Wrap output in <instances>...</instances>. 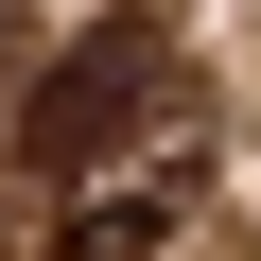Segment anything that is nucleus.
Instances as JSON below:
<instances>
[{
  "label": "nucleus",
  "mask_w": 261,
  "mask_h": 261,
  "mask_svg": "<svg viewBox=\"0 0 261 261\" xmlns=\"http://www.w3.org/2000/svg\"><path fill=\"white\" fill-rule=\"evenodd\" d=\"M0 87H18V0H0Z\"/></svg>",
  "instance_id": "obj_3"
},
{
  "label": "nucleus",
  "mask_w": 261,
  "mask_h": 261,
  "mask_svg": "<svg viewBox=\"0 0 261 261\" xmlns=\"http://www.w3.org/2000/svg\"><path fill=\"white\" fill-rule=\"evenodd\" d=\"M157 70H174V18H140V0H122V18H87L70 53H53V87H35V174H105V140H140L157 122Z\"/></svg>",
  "instance_id": "obj_1"
},
{
  "label": "nucleus",
  "mask_w": 261,
  "mask_h": 261,
  "mask_svg": "<svg viewBox=\"0 0 261 261\" xmlns=\"http://www.w3.org/2000/svg\"><path fill=\"white\" fill-rule=\"evenodd\" d=\"M192 192H209V157H192V122H174V140H140V157H105V174L70 192L53 261H157V244L192 226Z\"/></svg>",
  "instance_id": "obj_2"
}]
</instances>
